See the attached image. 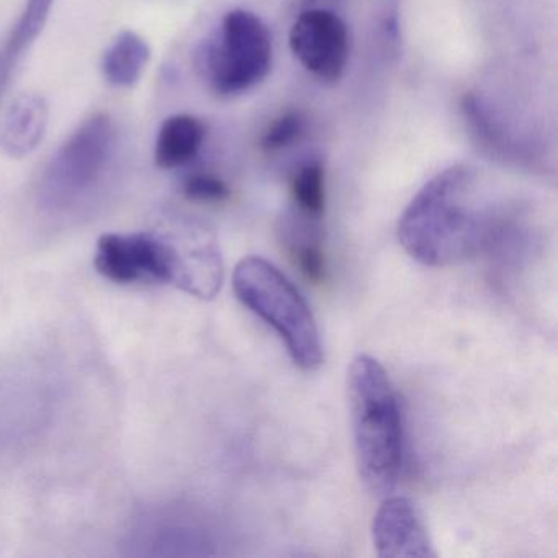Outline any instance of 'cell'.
I'll use <instances>...</instances> for the list:
<instances>
[{"instance_id": "cell-14", "label": "cell", "mask_w": 558, "mask_h": 558, "mask_svg": "<svg viewBox=\"0 0 558 558\" xmlns=\"http://www.w3.org/2000/svg\"><path fill=\"white\" fill-rule=\"evenodd\" d=\"M292 197L296 214L310 220H322L326 207L325 166L318 159L296 169L292 179Z\"/></svg>"}, {"instance_id": "cell-4", "label": "cell", "mask_w": 558, "mask_h": 558, "mask_svg": "<svg viewBox=\"0 0 558 558\" xmlns=\"http://www.w3.org/2000/svg\"><path fill=\"white\" fill-rule=\"evenodd\" d=\"M119 146V129L112 117L96 113L84 120L41 174V207L50 214H66L93 198L112 174Z\"/></svg>"}, {"instance_id": "cell-1", "label": "cell", "mask_w": 558, "mask_h": 558, "mask_svg": "<svg viewBox=\"0 0 558 558\" xmlns=\"http://www.w3.org/2000/svg\"><path fill=\"white\" fill-rule=\"evenodd\" d=\"M501 234V217L480 204L475 172L463 165L426 182L398 221L401 246L429 267L463 263L492 247Z\"/></svg>"}, {"instance_id": "cell-18", "label": "cell", "mask_w": 558, "mask_h": 558, "mask_svg": "<svg viewBox=\"0 0 558 558\" xmlns=\"http://www.w3.org/2000/svg\"><path fill=\"white\" fill-rule=\"evenodd\" d=\"M380 12H378V34L388 57H398L400 53V11L398 0H381Z\"/></svg>"}, {"instance_id": "cell-13", "label": "cell", "mask_w": 558, "mask_h": 558, "mask_svg": "<svg viewBox=\"0 0 558 558\" xmlns=\"http://www.w3.org/2000/svg\"><path fill=\"white\" fill-rule=\"evenodd\" d=\"M151 50L135 32L117 35L102 58V73L107 83L120 89H129L142 80L148 66Z\"/></svg>"}, {"instance_id": "cell-11", "label": "cell", "mask_w": 558, "mask_h": 558, "mask_svg": "<svg viewBox=\"0 0 558 558\" xmlns=\"http://www.w3.org/2000/svg\"><path fill=\"white\" fill-rule=\"evenodd\" d=\"M48 110L44 96L35 93L22 94L9 107L2 129H0V146L5 155L21 159L32 155L47 135Z\"/></svg>"}, {"instance_id": "cell-19", "label": "cell", "mask_w": 558, "mask_h": 558, "mask_svg": "<svg viewBox=\"0 0 558 558\" xmlns=\"http://www.w3.org/2000/svg\"><path fill=\"white\" fill-rule=\"evenodd\" d=\"M12 70H14V68L9 64L4 53L0 50V94L4 90L5 84H8L9 77H11Z\"/></svg>"}, {"instance_id": "cell-6", "label": "cell", "mask_w": 558, "mask_h": 558, "mask_svg": "<svg viewBox=\"0 0 558 558\" xmlns=\"http://www.w3.org/2000/svg\"><path fill=\"white\" fill-rule=\"evenodd\" d=\"M158 231L168 246L172 286L197 299H215L223 283V260L214 234L189 221Z\"/></svg>"}, {"instance_id": "cell-3", "label": "cell", "mask_w": 558, "mask_h": 558, "mask_svg": "<svg viewBox=\"0 0 558 558\" xmlns=\"http://www.w3.org/2000/svg\"><path fill=\"white\" fill-rule=\"evenodd\" d=\"M233 289L246 308L276 329L299 367L316 371L323 364L325 354L315 316L274 264L263 257H244L234 269Z\"/></svg>"}, {"instance_id": "cell-8", "label": "cell", "mask_w": 558, "mask_h": 558, "mask_svg": "<svg viewBox=\"0 0 558 558\" xmlns=\"http://www.w3.org/2000/svg\"><path fill=\"white\" fill-rule=\"evenodd\" d=\"M97 272L116 283L171 280L168 250L158 230L135 234H104L97 243Z\"/></svg>"}, {"instance_id": "cell-16", "label": "cell", "mask_w": 558, "mask_h": 558, "mask_svg": "<svg viewBox=\"0 0 558 558\" xmlns=\"http://www.w3.org/2000/svg\"><path fill=\"white\" fill-rule=\"evenodd\" d=\"M305 117L296 110H289L277 117L260 138V148L267 153H279L299 142L305 133Z\"/></svg>"}, {"instance_id": "cell-15", "label": "cell", "mask_w": 558, "mask_h": 558, "mask_svg": "<svg viewBox=\"0 0 558 558\" xmlns=\"http://www.w3.org/2000/svg\"><path fill=\"white\" fill-rule=\"evenodd\" d=\"M53 5L54 0H27L24 12L15 24L8 44L0 48L12 68L15 66L24 51L40 37Z\"/></svg>"}, {"instance_id": "cell-17", "label": "cell", "mask_w": 558, "mask_h": 558, "mask_svg": "<svg viewBox=\"0 0 558 558\" xmlns=\"http://www.w3.org/2000/svg\"><path fill=\"white\" fill-rule=\"evenodd\" d=\"M184 194L191 201L217 204L230 197V187L217 175L198 172L185 179Z\"/></svg>"}, {"instance_id": "cell-9", "label": "cell", "mask_w": 558, "mask_h": 558, "mask_svg": "<svg viewBox=\"0 0 558 558\" xmlns=\"http://www.w3.org/2000/svg\"><path fill=\"white\" fill-rule=\"evenodd\" d=\"M372 537L381 558H434L437 555L416 505L401 496L381 502L372 522Z\"/></svg>"}, {"instance_id": "cell-7", "label": "cell", "mask_w": 558, "mask_h": 558, "mask_svg": "<svg viewBox=\"0 0 558 558\" xmlns=\"http://www.w3.org/2000/svg\"><path fill=\"white\" fill-rule=\"evenodd\" d=\"M290 50L299 63L323 83L336 84L344 76L351 57L348 25L328 9H308L293 22Z\"/></svg>"}, {"instance_id": "cell-2", "label": "cell", "mask_w": 558, "mask_h": 558, "mask_svg": "<svg viewBox=\"0 0 558 558\" xmlns=\"http://www.w3.org/2000/svg\"><path fill=\"white\" fill-rule=\"evenodd\" d=\"M359 475L374 495L393 492L403 463V423L397 391L377 359L361 354L348 375Z\"/></svg>"}, {"instance_id": "cell-5", "label": "cell", "mask_w": 558, "mask_h": 558, "mask_svg": "<svg viewBox=\"0 0 558 558\" xmlns=\"http://www.w3.org/2000/svg\"><path fill=\"white\" fill-rule=\"evenodd\" d=\"M274 44L263 19L234 9L197 51V68L218 96H240L259 86L272 70Z\"/></svg>"}, {"instance_id": "cell-12", "label": "cell", "mask_w": 558, "mask_h": 558, "mask_svg": "<svg viewBox=\"0 0 558 558\" xmlns=\"http://www.w3.org/2000/svg\"><path fill=\"white\" fill-rule=\"evenodd\" d=\"M205 136L207 129L197 117L187 113L169 117L156 136V165L165 171L191 165L201 153Z\"/></svg>"}, {"instance_id": "cell-10", "label": "cell", "mask_w": 558, "mask_h": 558, "mask_svg": "<svg viewBox=\"0 0 558 558\" xmlns=\"http://www.w3.org/2000/svg\"><path fill=\"white\" fill-rule=\"evenodd\" d=\"M460 109L473 138L488 155L511 165H532L534 155L531 149L524 143L518 142L514 133L509 132L508 126L485 99L475 94H465Z\"/></svg>"}]
</instances>
